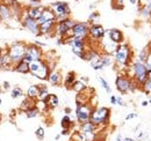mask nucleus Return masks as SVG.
<instances>
[{
    "label": "nucleus",
    "mask_w": 151,
    "mask_h": 141,
    "mask_svg": "<svg viewBox=\"0 0 151 141\" xmlns=\"http://www.w3.org/2000/svg\"><path fill=\"white\" fill-rule=\"evenodd\" d=\"M130 82L132 80L128 78H124L123 75H119L115 80V85L116 89L121 93V94H126L128 91H130Z\"/></svg>",
    "instance_id": "obj_11"
},
{
    "label": "nucleus",
    "mask_w": 151,
    "mask_h": 141,
    "mask_svg": "<svg viewBox=\"0 0 151 141\" xmlns=\"http://www.w3.org/2000/svg\"><path fill=\"white\" fill-rule=\"evenodd\" d=\"M2 68V64H1V59H0V70Z\"/></svg>",
    "instance_id": "obj_56"
},
{
    "label": "nucleus",
    "mask_w": 151,
    "mask_h": 141,
    "mask_svg": "<svg viewBox=\"0 0 151 141\" xmlns=\"http://www.w3.org/2000/svg\"><path fill=\"white\" fill-rule=\"evenodd\" d=\"M98 128V126H95L93 123H91L90 120L86 122L84 124H80V132L84 133L85 135H88V134H92L95 133V130Z\"/></svg>",
    "instance_id": "obj_20"
},
{
    "label": "nucleus",
    "mask_w": 151,
    "mask_h": 141,
    "mask_svg": "<svg viewBox=\"0 0 151 141\" xmlns=\"http://www.w3.org/2000/svg\"><path fill=\"white\" fill-rule=\"evenodd\" d=\"M38 87H40V91H38L37 100H40V101H47V98L49 96L48 88L45 86H38Z\"/></svg>",
    "instance_id": "obj_28"
},
{
    "label": "nucleus",
    "mask_w": 151,
    "mask_h": 141,
    "mask_svg": "<svg viewBox=\"0 0 151 141\" xmlns=\"http://www.w3.org/2000/svg\"><path fill=\"white\" fill-rule=\"evenodd\" d=\"M116 2V5H114L113 7L116 9H121L123 8V0H114V4Z\"/></svg>",
    "instance_id": "obj_41"
},
{
    "label": "nucleus",
    "mask_w": 151,
    "mask_h": 141,
    "mask_svg": "<svg viewBox=\"0 0 151 141\" xmlns=\"http://www.w3.org/2000/svg\"><path fill=\"white\" fill-rule=\"evenodd\" d=\"M71 89L79 94V93H83V91L86 89V85H85L83 81H76L75 83H73V86L71 87Z\"/></svg>",
    "instance_id": "obj_31"
},
{
    "label": "nucleus",
    "mask_w": 151,
    "mask_h": 141,
    "mask_svg": "<svg viewBox=\"0 0 151 141\" xmlns=\"http://www.w3.org/2000/svg\"><path fill=\"white\" fill-rule=\"evenodd\" d=\"M35 135H36V138H37L38 140H43L44 137H45V130L42 126H40L35 131Z\"/></svg>",
    "instance_id": "obj_35"
},
{
    "label": "nucleus",
    "mask_w": 151,
    "mask_h": 141,
    "mask_svg": "<svg viewBox=\"0 0 151 141\" xmlns=\"http://www.w3.org/2000/svg\"><path fill=\"white\" fill-rule=\"evenodd\" d=\"M12 18V9L8 5L1 4L0 5V21H7Z\"/></svg>",
    "instance_id": "obj_19"
},
{
    "label": "nucleus",
    "mask_w": 151,
    "mask_h": 141,
    "mask_svg": "<svg viewBox=\"0 0 151 141\" xmlns=\"http://www.w3.org/2000/svg\"><path fill=\"white\" fill-rule=\"evenodd\" d=\"M59 138H60V134H58V135H56V137H55V140H58Z\"/></svg>",
    "instance_id": "obj_54"
},
{
    "label": "nucleus",
    "mask_w": 151,
    "mask_h": 141,
    "mask_svg": "<svg viewBox=\"0 0 151 141\" xmlns=\"http://www.w3.org/2000/svg\"><path fill=\"white\" fill-rule=\"evenodd\" d=\"M115 100H116V104H117V105L126 106V103H124V101L122 100L121 96H115Z\"/></svg>",
    "instance_id": "obj_42"
},
{
    "label": "nucleus",
    "mask_w": 151,
    "mask_h": 141,
    "mask_svg": "<svg viewBox=\"0 0 151 141\" xmlns=\"http://www.w3.org/2000/svg\"><path fill=\"white\" fill-rule=\"evenodd\" d=\"M88 35L95 41H101L106 35V30L104 29L102 26H100L98 23L96 24H91L90 29H88Z\"/></svg>",
    "instance_id": "obj_13"
},
{
    "label": "nucleus",
    "mask_w": 151,
    "mask_h": 141,
    "mask_svg": "<svg viewBox=\"0 0 151 141\" xmlns=\"http://www.w3.org/2000/svg\"><path fill=\"white\" fill-rule=\"evenodd\" d=\"M144 65H145V68H147V70H151V51L149 52L148 57H147V60H145Z\"/></svg>",
    "instance_id": "obj_39"
},
{
    "label": "nucleus",
    "mask_w": 151,
    "mask_h": 141,
    "mask_svg": "<svg viewBox=\"0 0 151 141\" xmlns=\"http://www.w3.org/2000/svg\"><path fill=\"white\" fill-rule=\"evenodd\" d=\"M123 140V137L121 135V134H117L116 135V139H115V141H122Z\"/></svg>",
    "instance_id": "obj_46"
},
{
    "label": "nucleus",
    "mask_w": 151,
    "mask_h": 141,
    "mask_svg": "<svg viewBox=\"0 0 151 141\" xmlns=\"http://www.w3.org/2000/svg\"><path fill=\"white\" fill-rule=\"evenodd\" d=\"M88 20H90V22H91L92 24H96V21L99 20V13H96V12H93V13L90 15Z\"/></svg>",
    "instance_id": "obj_38"
},
{
    "label": "nucleus",
    "mask_w": 151,
    "mask_h": 141,
    "mask_svg": "<svg viewBox=\"0 0 151 141\" xmlns=\"http://www.w3.org/2000/svg\"><path fill=\"white\" fill-rule=\"evenodd\" d=\"M9 87H11V85H9V82H8V81H5V82L2 83V89L7 90V89H9Z\"/></svg>",
    "instance_id": "obj_44"
},
{
    "label": "nucleus",
    "mask_w": 151,
    "mask_h": 141,
    "mask_svg": "<svg viewBox=\"0 0 151 141\" xmlns=\"http://www.w3.org/2000/svg\"><path fill=\"white\" fill-rule=\"evenodd\" d=\"M56 24H57L56 20L48 21V22H44V23L40 24V35H48V34H51V33L56 29Z\"/></svg>",
    "instance_id": "obj_14"
},
{
    "label": "nucleus",
    "mask_w": 151,
    "mask_h": 141,
    "mask_svg": "<svg viewBox=\"0 0 151 141\" xmlns=\"http://www.w3.org/2000/svg\"><path fill=\"white\" fill-rule=\"evenodd\" d=\"M23 90L20 88V87H14L11 91V97L14 98V100H18V98H21L23 97Z\"/></svg>",
    "instance_id": "obj_30"
},
{
    "label": "nucleus",
    "mask_w": 151,
    "mask_h": 141,
    "mask_svg": "<svg viewBox=\"0 0 151 141\" xmlns=\"http://www.w3.org/2000/svg\"><path fill=\"white\" fill-rule=\"evenodd\" d=\"M109 117H111V110L108 108L101 106V108L93 109L91 118H90V122L94 124L95 126L106 125L109 122Z\"/></svg>",
    "instance_id": "obj_3"
},
{
    "label": "nucleus",
    "mask_w": 151,
    "mask_h": 141,
    "mask_svg": "<svg viewBox=\"0 0 151 141\" xmlns=\"http://www.w3.org/2000/svg\"><path fill=\"white\" fill-rule=\"evenodd\" d=\"M65 112H66V115H69V113H71V109H69V108H66V109H65Z\"/></svg>",
    "instance_id": "obj_50"
},
{
    "label": "nucleus",
    "mask_w": 151,
    "mask_h": 141,
    "mask_svg": "<svg viewBox=\"0 0 151 141\" xmlns=\"http://www.w3.org/2000/svg\"><path fill=\"white\" fill-rule=\"evenodd\" d=\"M91 65H92L93 70H102V68L105 67L104 64H102V61H101V56H99V57H96L95 59L91 60Z\"/></svg>",
    "instance_id": "obj_29"
},
{
    "label": "nucleus",
    "mask_w": 151,
    "mask_h": 141,
    "mask_svg": "<svg viewBox=\"0 0 151 141\" xmlns=\"http://www.w3.org/2000/svg\"><path fill=\"white\" fill-rule=\"evenodd\" d=\"M76 82V74L73 72H70L66 76H65V80H64V85L68 89H71V87L73 86V83Z\"/></svg>",
    "instance_id": "obj_26"
},
{
    "label": "nucleus",
    "mask_w": 151,
    "mask_h": 141,
    "mask_svg": "<svg viewBox=\"0 0 151 141\" xmlns=\"http://www.w3.org/2000/svg\"><path fill=\"white\" fill-rule=\"evenodd\" d=\"M145 135H147V132H145L144 130H137V131L135 132V138H136L137 140H142V139H144Z\"/></svg>",
    "instance_id": "obj_37"
},
{
    "label": "nucleus",
    "mask_w": 151,
    "mask_h": 141,
    "mask_svg": "<svg viewBox=\"0 0 151 141\" xmlns=\"http://www.w3.org/2000/svg\"><path fill=\"white\" fill-rule=\"evenodd\" d=\"M43 9H44V7H28L26 9V15L28 18L37 21L38 19L41 18V15H42Z\"/></svg>",
    "instance_id": "obj_16"
},
{
    "label": "nucleus",
    "mask_w": 151,
    "mask_h": 141,
    "mask_svg": "<svg viewBox=\"0 0 151 141\" xmlns=\"http://www.w3.org/2000/svg\"><path fill=\"white\" fill-rule=\"evenodd\" d=\"M2 51H4V49H2L1 46H0V56H1V53H2Z\"/></svg>",
    "instance_id": "obj_55"
},
{
    "label": "nucleus",
    "mask_w": 151,
    "mask_h": 141,
    "mask_svg": "<svg viewBox=\"0 0 151 141\" xmlns=\"http://www.w3.org/2000/svg\"><path fill=\"white\" fill-rule=\"evenodd\" d=\"M42 57H43V52L41 48H38L36 44H27L26 53L22 60L29 64L34 60H42Z\"/></svg>",
    "instance_id": "obj_6"
},
{
    "label": "nucleus",
    "mask_w": 151,
    "mask_h": 141,
    "mask_svg": "<svg viewBox=\"0 0 151 141\" xmlns=\"http://www.w3.org/2000/svg\"><path fill=\"white\" fill-rule=\"evenodd\" d=\"M45 102H47L48 108H50V109H55L59 104V100H58L57 95H55V94H49V96H48Z\"/></svg>",
    "instance_id": "obj_23"
},
{
    "label": "nucleus",
    "mask_w": 151,
    "mask_h": 141,
    "mask_svg": "<svg viewBox=\"0 0 151 141\" xmlns=\"http://www.w3.org/2000/svg\"><path fill=\"white\" fill-rule=\"evenodd\" d=\"M122 141H136V140L132 139V138H128V137H127V138H123V140Z\"/></svg>",
    "instance_id": "obj_48"
},
{
    "label": "nucleus",
    "mask_w": 151,
    "mask_h": 141,
    "mask_svg": "<svg viewBox=\"0 0 151 141\" xmlns=\"http://www.w3.org/2000/svg\"><path fill=\"white\" fill-rule=\"evenodd\" d=\"M27 49V44L23 42H13L8 48H7V52L11 58V61L13 64V67L15 64H18L23 59V56L26 53Z\"/></svg>",
    "instance_id": "obj_1"
},
{
    "label": "nucleus",
    "mask_w": 151,
    "mask_h": 141,
    "mask_svg": "<svg viewBox=\"0 0 151 141\" xmlns=\"http://www.w3.org/2000/svg\"><path fill=\"white\" fill-rule=\"evenodd\" d=\"M22 26H23L27 30H29L32 34H34V35H36V36H40V26H38L37 21L28 18V16L26 15V16L22 18Z\"/></svg>",
    "instance_id": "obj_12"
},
{
    "label": "nucleus",
    "mask_w": 151,
    "mask_h": 141,
    "mask_svg": "<svg viewBox=\"0 0 151 141\" xmlns=\"http://www.w3.org/2000/svg\"><path fill=\"white\" fill-rule=\"evenodd\" d=\"M148 80L151 81V70H148Z\"/></svg>",
    "instance_id": "obj_49"
},
{
    "label": "nucleus",
    "mask_w": 151,
    "mask_h": 141,
    "mask_svg": "<svg viewBox=\"0 0 151 141\" xmlns=\"http://www.w3.org/2000/svg\"><path fill=\"white\" fill-rule=\"evenodd\" d=\"M98 79H99V81H100L101 86L104 87V89H105V90H106L108 94H111V93H112V88L109 87V83H108V82H107V81H106L104 78H101V76H99Z\"/></svg>",
    "instance_id": "obj_36"
},
{
    "label": "nucleus",
    "mask_w": 151,
    "mask_h": 141,
    "mask_svg": "<svg viewBox=\"0 0 151 141\" xmlns=\"http://www.w3.org/2000/svg\"><path fill=\"white\" fill-rule=\"evenodd\" d=\"M1 119H2V116H1V113H0V122H1Z\"/></svg>",
    "instance_id": "obj_57"
},
{
    "label": "nucleus",
    "mask_w": 151,
    "mask_h": 141,
    "mask_svg": "<svg viewBox=\"0 0 151 141\" xmlns=\"http://www.w3.org/2000/svg\"><path fill=\"white\" fill-rule=\"evenodd\" d=\"M149 104V102H147V101H144V102H142V106H147Z\"/></svg>",
    "instance_id": "obj_51"
},
{
    "label": "nucleus",
    "mask_w": 151,
    "mask_h": 141,
    "mask_svg": "<svg viewBox=\"0 0 151 141\" xmlns=\"http://www.w3.org/2000/svg\"><path fill=\"white\" fill-rule=\"evenodd\" d=\"M93 108L88 105L87 103L85 104H77V109H76V118L79 124H84L90 120L91 115H92Z\"/></svg>",
    "instance_id": "obj_7"
},
{
    "label": "nucleus",
    "mask_w": 151,
    "mask_h": 141,
    "mask_svg": "<svg viewBox=\"0 0 151 141\" xmlns=\"http://www.w3.org/2000/svg\"><path fill=\"white\" fill-rule=\"evenodd\" d=\"M149 103H151V98H150V101H149Z\"/></svg>",
    "instance_id": "obj_59"
},
{
    "label": "nucleus",
    "mask_w": 151,
    "mask_h": 141,
    "mask_svg": "<svg viewBox=\"0 0 151 141\" xmlns=\"http://www.w3.org/2000/svg\"><path fill=\"white\" fill-rule=\"evenodd\" d=\"M136 117H137V115L132 112V113H129V115H127V116H126V120H130V119L136 118Z\"/></svg>",
    "instance_id": "obj_43"
},
{
    "label": "nucleus",
    "mask_w": 151,
    "mask_h": 141,
    "mask_svg": "<svg viewBox=\"0 0 151 141\" xmlns=\"http://www.w3.org/2000/svg\"><path fill=\"white\" fill-rule=\"evenodd\" d=\"M60 125L63 127V130H70L73 125V122H72V118L69 116V115H65L63 118H62V122H60Z\"/></svg>",
    "instance_id": "obj_27"
},
{
    "label": "nucleus",
    "mask_w": 151,
    "mask_h": 141,
    "mask_svg": "<svg viewBox=\"0 0 151 141\" xmlns=\"http://www.w3.org/2000/svg\"><path fill=\"white\" fill-rule=\"evenodd\" d=\"M13 70H15L18 73H21V74H27V73H29V64L26 63L24 60H21L18 64L14 65Z\"/></svg>",
    "instance_id": "obj_21"
},
{
    "label": "nucleus",
    "mask_w": 151,
    "mask_h": 141,
    "mask_svg": "<svg viewBox=\"0 0 151 141\" xmlns=\"http://www.w3.org/2000/svg\"><path fill=\"white\" fill-rule=\"evenodd\" d=\"M111 103L112 104H116V100H115V96H111Z\"/></svg>",
    "instance_id": "obj_47"
},
{
    "label": "nucleus",
    "mask_w": 151,
    "mask_h": 141,
    "mask_svg": "<svg viewBox=\"0 0 151 141\" xmlns=\"http://www.w3.org/2000/svg\"><path fill=\"white\" fill-rule=\"evenodd\" d=\"M52 20H56V16L54 14V12L50 9V8H44L43 12H42V15L41 18L37 20L38 26L44 23V22H48V21H52Z\"/></svg>",
    "instance_id": "obj_17"
},
{
    "label": "nucleus",
    "mask_w": 151,
    "mask_h": 141,
    "mask_svg": "<svg viewBox=\"0 0 151 141\" xmlns=\"http://www.w3.org/2000/svg\"><path fill=\"white\" fill-rule=\"evenodd\" d=\"M35 102H36L35 100H32L29 97H26V98H23V101H22V103L20 105V109L26 112L27 110H29V109H32V108L35 106Z\"/></svg>",
    "instance_id": "obj_24"
},
{
    "label": "nucleus",
    "mask_w": 151,
    "mask_h": 141,
    "mask_svg": "<svg viewBox=\"0 0 151 141\" xmlns=\"http://www.w3.org/2000/svg\"><path fill=\"white\" fill-rule=\"evenodd\" d=\"M137 1H138V0H130L132 4H137Z\"/></svg>",
    "instance_id": "obj_53"
},
{
    "label": "nucleus",
    "mask_w": 151,
    "mask_h": 141,
    "mask_svg": "<svg viewBox=\"0 0 151 141\" xmlns=\"http://www.w3.org/2000/svg\"><path fill=\"white\" fill-rule=\"evenodd\" d=\"M132 72H134V78L136 80L137 83H144L148 79V70L145 68V65L136 61L132 65Z\"/></svg>",
    "instance_id": "obj_9"
},
{
    "label": "nucleus",
    "mask_w": 151,
    "mask_h": 141,
    "mask_svg": "<svg viewBox=\"0 0 151 141\" xmlns=\"http://www.w3.org/2000/svg\"><path fill=\"white\" fill-rule=\"evenodd\" d=\"M24 113H26L27 118H35V117H37V116H38L40 111H38V109L36 108V106H34V108H32V109L27 110Z\"/></svg>",
    "instance_id": "obj_32"
},
{
    "label": "nucleus",
    "mask_w": 151,
    "mask_h": 141,
    "mask_svg": "<svg viewBox=\"0 0 151 141\" xmlns=\"http://www.w3.org/2000/svg\"><path fill=\"white\" fill-rule=\"evenodd\" d=\"M52 86H59L62 83V75L58 70H51L47 79Z\"/></svg>",
    "instance_id": "obj_18"
},
{
    "label": "nucleus",
    "mask_w": 151,
    "mask_h": 141,
    "mask_svg": "<svg viewBox=\"0 0 151 141\" xmlns=\"http://www.w3.org/2000/svg\"><path fill=\"white\" fill-rule=\"evenodd\" d=\"M102 48H104V51L106 54H113L115 51H116V49H117V44H115L114 42H112L109 38H108V41L106 42H104V44H102Z\"/></svg>",
    "instance_id": "obj_22"
},
{
    "label": "nucleus",
    "mask_w": 151,
    "mask_h": 141,
    "mask_svg": "<svg viewBox=\"0 0 151 141\" xmlns=\"http://www.w3.org/2000/svg\"><path fill=\"white\" fill-rule=\"evenodd\" d=\"M138 2H139L141 8H143V7H148V6H150L151 5V0H138Z\"/></svg>",
    "instance_id": "obj_40"
},
{
    "label": "nucleus",
    "mask_w": 151,
    "mask_h": 141,
    "mask_svg": "<svg viewBox=\"0 0 151 141\" xmlns=\"http://www.w3.org/2000/svg\"><path fill=\"white\" fill-rule=\"evenodd\" d=\"M101 61H102V64H104L105 67H106V66H111V65L113 64V60H112V58H111L109 54L101 56Z\"/></svg>",
    "instance_id": "obj_34"
},
{
    "label": "nucleus",
    "mask_w": 151,
    "mask_h": 141,
    "mask_svg": "<svg viewBox=\"0 0 151 141\" xmlns=\"http://www.w3.org/2000/svg\"><path fill=\"white\" fill-rule=\"evenodd\" d=\"M107 35H108V38H109L112 42H114L115 44H117V45H120L121 43H123L124 37H123L122 31L119 30V29H111V30H108Z\"/></svg>",
    "instance_id": "obj_15"
},
{
    "label": "nucleus",
    "mask_w": 151,
    "mask_h": 141,
    "mask_svg": "<svg viewBox=\"0 0 151 141\" xmlns=\"http://www.w3.org/2000/svg\"><path fill=\"white\" fill-rule=\"evenodd\" d=\"M75 24H76V22L73 20H71V19H66V20H64V21L57 22L56 29H55V30H56V34L59 36L60 38L65 39Z\"/></svg>",
    "instance_id": "obj_8"
},
{
    "label": "nucleus",
    "mask_w": 151,
    "mask_h": 141,
    "mask_svg": "<svg viewBox=\"0 0 151 141\" xmlns=\"http://www.w3.org/2000/svg\"><path fill=\"white\" fill-rule=\"evenodd\" d=\"M148 54H149V50H148V49L142 50V51L139 52V54H138V59H137V61H139V63L144 64V63H145V60H147Z\"/></svg>",
    "instance_id": "obj_33"
},
{
    "label": "nucleus",
    "mask_w": 151,
    "mask_h": 141,
    "mask_svg": "<svg viewBox=\"0 0 151 141\" xmlns=\"http://www.w3.org/2000/svg\"><path fill=\"white\" fill-rule=\"evenodd\" d=\"M1 103H2V101H1V98H0V105H1Z\"/></svg>",
    "instance_id": "obj_58"
},
{
    "label": "nucleus",
    "mask_w": 151,
    "mask_h": 141,
    "mask_svg": "<svg viewBox=\"0 0 151 141\" xmlns=\"http://www.w3.org/2000/svg\"><path fill=\"white\" fill-rule=\"evenodd\" d=\"M38 91H40V87L37 85H33L30 86L28 90H27V97L32 98V100H37V96H38Z\"/></svg>",
    "instance_id": "obj_25"
},
{
    "label": "nucleus",
    "mask_w": 151,
    "mask_h": 141,
    "mask_svg": "<svg viewBox=\"0 0 151 141\" xmlns=\"http://www.w3.org/2000/svg\"><path fill=\"white\" fill-rule=\"evenodd\" d=\"M49 8L54 12L57 22H60V21H64V20L69 19L70 14H71L69 5L66 2H63V1H58V2H55V4H51Z\"/></svg>",
    "instance_id": "obj_4"
},
{
    "label": "nucleus",
    "mask_w": 151,
    "mask_h": 141,
    "mask_svg": "<svg viewBox=\"0 0 151 141\" xmlns=\"http://www.w3.org/2000/svg\"><path fill=\"white\" fill-rule=\"evenodd\" d=\"M114 59L117 64L126 66L129 64L130 59H132V50L128 45L126 44H120L117 45L116 51L114 52Z\"/></svg>",
    "instance_id": "obj_5"
},
{
    "label": "nucleus",
    "mask_w": 151,
    "mask_h": 141,
    "mask_svg": "<svg viewBox=\"0 0 151 141\" xmlns=\"http://www.w3.org/2000/svg\"><path fill=\"white\" fill-rule=\"evenodd\" d=\"M29 73L40 80H47L50 73L49 66L44 60H34L29 63Z\"/></svg>",
    "instance_id": "obj_2"
},
{
    "label": "nucleus",
    "mask_w": 151,
    "mask_h": 141,
    "mask_svg": "<svg viewBox=\"0 0 151 141\" xmlns=\"http://www.w3.org/2000/svg\"><path fill=\"white\" fill-rule=\"evenodd\" d=\"M69 132H70V130H63V131L60 132V135H68Z\"/></svg>",
    "instance_id": "obj_45"
},
{
    "label": "nucleus",
    "mask_w": 151,
    "mask_h": 141,
    "mask_svg": "<svg viewBox=\"0 0 151 141\" xmlns=\"http://www.w3.org/2000/svg\"><path fill=\"white\" fill-rule=\"evenodd\" d=\"M90 24L87 22H76V24L71 29V36L76 38L86 39L88 36Z\"/></svg>",
    "instance_id": "obj_10"
},
{
    "label": "nucleus",
    "mask_w": 151,
    "mask_h": 141,
    "mask_svg": "<svg viewBox=\"0 0 151 141\" xmlns=\"http://www.w3.org/2000/svg\"><path fill=\"white\" fill-rule=\"evenodd\" d=\"M93 141H105V139H104V138H102V139H99V138L96 137V138H95V139Z\"/></svg>",
    "instance_id": "obj_52"
}]
</instances>
